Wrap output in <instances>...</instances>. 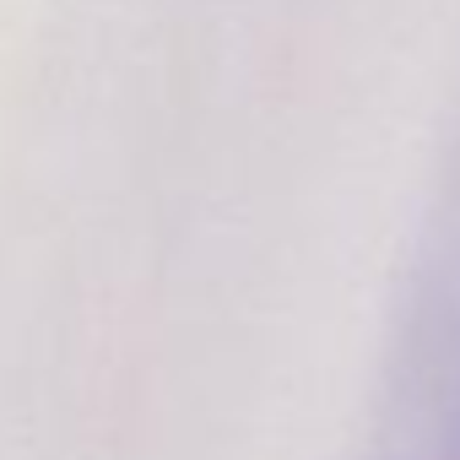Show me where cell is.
Segmentation results:
<instances>
[{
    "label": "cell",
    "mask_w": 460,
    "mask_h": 460,
    "mask_svg": "<svg viewBox=\"0 0 460 460\" xmlns=\"http://www.w3.org/2000/svg\"><path fill=\"white\" fill-rule=\"evenodd\" d=\"M368 460H460V125L406 255L368 411Z\"/></svg>",
    "instance_id": "obj_1"
}]
</instances>
